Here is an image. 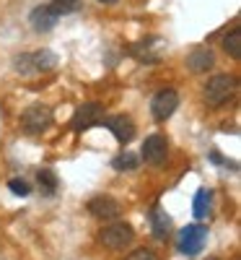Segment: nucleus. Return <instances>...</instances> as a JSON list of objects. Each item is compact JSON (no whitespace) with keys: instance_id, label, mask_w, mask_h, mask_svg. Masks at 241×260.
Returning <instances> with one entry per match:
<instances>
[{"instance_id":"obj_12","label":"nucleus","mask_w":241,"mask_h":260,"mask_svg":"<svg viewBox=\"0 0 241 260\" xmlns=\"http://www.w3.org/2000/svg\"><path fill=\"white\" fill-rule=\"evenodd\" d=\"M106 127L112 130V136H114L122 146H127L130 141L135 138V122L130 120L127 115H114V117H109V120H106Z\"/></svg>"},{"instance_id":"obj_1","label":"nucleus","mask_w":241,"mask_h":260,"mask_svg":"<svg viewBox=\"0 0 241 260\" xmlns=\"http://www.w3.org/2000/svg\"><path fill=\"white\" fill-rule=\"evenodd\" d=\"M57 68V55L50 50H36V52H21L13 57V71L18 76H39V73H52Z\"/></svg>"},{"instance_id":"obj_14","label":"nucleus","mask_w":241,"mask_h":260,"mask_svg":"<svg viewBox=\"0 0 241 260\" xmlns=\"http://www.w3.org/2000/svg\"><path fill=\"white\" fill-rule=\"evenodd\" d=\"M150 226H153V237H156V240H166V237H169L171 219L164 213L161 206H153V211H150Z\"/></svg>"},{"instance_id":"obj_4","label":"nucleus","mask_w":241,"mask_h":260,"mask_svg":"<svg viewBox=\"0 0 241 260\" xmlns=\"http://www.w3.org/2000/svg\"><path fill=\"white\" fill-rule=\"evenodd\" d=\"M50 125H52V110L47 104H34L21 115V127H24V133H29V136L45 133Z\"/></svg>"},{"instance_id":"obj_21","label":"nucleus","mask_w":241,"mask_h":260,"mask_svg":"<svg viewBox=\"0 0 241 260\" xmlns=\"http://www.w3.org/2000/svg\"><path fill=\"white\" fill-rule=\"evenodd\" d=\"M125 260H158V255H153L150 250H145V247H140V250H135L133 255H127Z\"/></svg>"},{"instance_id":"obj_6","label":"nucleus","mask_w":241,"mask_h":260,"mask_svg":"<svg viewBox=\"0 0 241 260\" xmlns=\"http://www.w3.org/2000/svg\"><path fill=\"white\" fill-rule=\"evenodd\" d=\"M101 120H104V107L99 102H86V104H81L75 110V115L70 120V127L78 130V133H83V130L99 125Z\"/></svg>"},{"instance_id":"obj_20","label":"nucleus","mask_w":241,"mask_h":260,"mask_svg":"<svg viewBox=\"0 0 241 260\" xmlns=\"http://www.w3.org/2000/svg\"><path fill=\"white\" fill-rule=\"evenodd\" d=\"M8 187H11V192H13V195H18V198H26V195L31 192V187H29V182H26V180H11V182H8Z\"/></svg>"},{"instance_id":"obj_2","label":"nucleus","mask_w":241,"mask_h":260,"mask_svg":"<svg viewBox=\"0 0 241 260\" xmlns=\"http://www.w3.org/2000/svg\"><path fill=\"white\" fill-rule=\"evenodd\" d=\"M236 89H238V81L233 76H228V73H221V76H213L205 83V91L203 94H205V102L210 107H223L228 99H233Z\"/></svg>"},{"instance_id":"obj_17","label":"nucleus","mask_w":241,"mask_h":260,"mask_svg":"<svg viewBox=\"0 0 241 260\" xmlns=\"http://www.w3.org/2000/svg\"><path fill=\"white\" fill-rule=\"evenodd\" d=\"M223 50L228 57L238 60L241 57V29H231L226 37H223Z\"/></svg>"},{"instance_id":"obj_18","label":"nucleus","mask_w":241,"mask_h":260,"mask_svg":"<svg viewBox=\"0 0 241 260\" xmlns=\"http://www.w3.org/2000/svg\"><path fill=\"white\" fill-rule=\"evenodd\" d=\"M50 8L57 13V16H68V13H75L81 8V0H52Z\"/></svg>"},{"instance_id":"obj_5","label":"nucleus","mask_w":241,"mask_h":260,"mask_svg":"<svg viewBox=\"0 0 241 260\" xmlns=\"http://www.w3.org/2000/svg\"><path fill=\"white\" fill-rule=\"evenodd\" d=\"M179 107V94L174 89H161L150 102V115L156 122H166Z\"/></svg>"},{"instance_id":"obj_11","label":"nucleus","mask_w":241,"mask_h":260,"mask_svg":"<svg viewBox=\"0 0 241 260\" xmlns=\"http://www.w3.org/2000/svg\"><path fill=\"white\" fill-rule=\"evenodd\" d=\"M57 21H60V16L50 8V6H36L31 13H29V24H31V29L34 31H52L55 26H57Z\"/></svg>"},{"instance_id":"obj_8","label":"nucleus","mask_w":241,"mask_h":260,"mask_svg":"<svg viewBox=\"0 0 241 260\" xmlns=\"http://www.w3.org/2000/svg\"><path fill=\"white\" fill-rule=\"evenodd\" d=\"M140 156H143V161L150 164V167H161V164L166 161V156H169V143H166V138H164L161 133L148 136L145 143H143V148H140Z\"/></svg>"},{"instance_id":"obj_13","label":"nucleus","mask_w":241,"mask_h":260,"mask_svg":"<svg viewBox=\"0 0 241 260\" xmlns=\"http://www.w3.org/2000/svg\"><path fill=\"white\" fill-rule=\"evenodd\" d=\"M213 62H215V55L210 47H194L187 55V68L192 73H205L208 68H213Z\"/></svg>"},{"instance_id":"obj_7","label":"nucleus","mask_w":241,"mask_h":260,"mask_svg":"<svg viewBox=\"0 0 241 260\" xmlns=\"http://www.w3.org/2000/svg\"><path fill=\"white\" fill-rule=\"evenodd\" d=\"M205 242H208V226H203V224H192V226L182 229V234H179V250L184 255H200Z\"/></svg>"},{"instance_id":"obj_16","label":"nucleus","mask_w":241,"mask_h":260,"mask_svg":"<svg viewBox=\"0 0 241 260\" xmlns=\"http://www.w3.org/2000/svg\"><path fill=\"white\" fill-rule=\"evenodd\" d=\"M192 211H194V219H208L210 216V190H197Z\"/></svg>"},{"instance_id":"obj_3","label":"nucleus","mask_w":241,"mask_h":260,"mask_svg":"<svg viewBox=\"0 0 241 260\" xmlns=\"http://www.w3.org/2000/svg\"><path fill=\"white\" fill-rule=\"evenodd\" d=\"M99 240H101L104 247L119 252V250H125V247L133 245V240H135V229L130 226V224H125V221H114V224H109V226L101 229Z\"/></svg>"},{"instance_id":"obj_10","label":"nucleus","mask_w":241,"mask_h":260,"mask_svg":"<svg viewBox=\"0 0 241 260\" xmlns=\"http://www.w3.org/2000/svg\"><path fill=\"white\" fill-rule=\"evenodd\" d=\"M89 213L101 219V221H117L119 213H122V206L114 198H109V195H99V198H94L89 203Z\"/></svg>"},{"instance_id":"obj_9","label":"nucleus","mask_w":241,"mask_h":260,"mask_svg":"<svg viewBox=\"0 0 241 260\" xmlns=\"http://www.w3.org/2000/svg\"><path fill=\"white\" fill-rule=\"evenodd\" d=\"M164 50H166V42L161 37H150L145 42H138V45L130 47V55L140 62H161L164 57Z\"/></svg>"},{"instance_id":"obj_19","label":"nucleus","mask_w":241,"mask_h":260,"mask_svg":"<svg viewBox=\"0 0 241 260\" xmlns=\"http://www.w3.org/2000/svg\"><path fill=\"white\" fill-rule=\"evenodd\" d=\"M114 169H119V172H125V169H135L138 164H140V159L135 156V154H130V151H125V154H119L114 161Z\"/></svg>"},{"instance_id":"obj_15","label":"nucleus","mask_w":241,"mask_h":260,"mask_svg":"<svg viewBox=\"0 0 241 260\" xmlns=\"http://www.w3.org/2000/svg\"><path fill=\"white\" fill-rule=\"evenodd\" d=\"M36 182H39V190H42V195H55L57 192V187H60V180H57V175L52 169H39L36 172Z\"/></svg>"},{"instance_id":"obj_23","label":"nucleus","mask_w":241,"mask_h":260,"mask_svg":"<svg viewBox=\"0 0 241 260\" xmlns=\"http://www.w3.org/2000/svg\"><path fill=\"white\" fill-rule=\"evenodd\" d=\"M99 3H104V6H109V3H117V0H99Z\"/></svg>"},{"instance_id":"obj_22","label":"nucleus","mask_w":241,"mask_h":260,"mask_svg":"<svg viewBox=\"0 0 241 260\" xmlns=\"http://www.w3.org/2000/svg\"><path fill=\"white\" fill-rule=\"evenodd\" d=\"M210 161H213V164H228L221 154H218V151H213V154H210Z\"/></svg>"}]
</instances>
